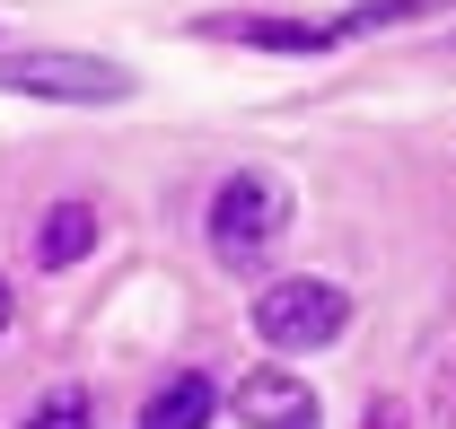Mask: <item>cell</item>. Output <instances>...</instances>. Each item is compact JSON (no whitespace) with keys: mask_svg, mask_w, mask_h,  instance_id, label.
Masks as SVG:
<instances>
[{"mask_svg":"<svg viewBox=\"0 0 456 429\" xmlns=\"http://www.w3.org/2000/svg\"><path fill=\"white\" fill-rule=\"evenodd\" d=\"M211 255H220L228 271H246V263H264L273 255V237L289 228V184L281 175H264V166H246V175H228L220 193H211Z\"/></svg>","mask_w":456,"mask_h":429,"instance_id":"6da1fadb","label":"cell"},{"mask_svg":"<svg viewBox=\"0 0 456 429\" xmlns=\"http://www.w3.org/2000/svg\"><path fill=\"white\" fill-rule=\"evenodd\" d=\"M0 97H36V106H114L132 97V70L123 61H97V53H0Z\"/></svg>","mask_w":456,"mask_h":429,"instance_id":"7a4b0ae2","label":"cell"},{"mask_svg":"<svg viewBox=\"0 0 456 429\" xmlns=\"http://www.w3.org/2000/svg\"><path fill=\"white\" fill-rule=\"evenodd\" d=\"M342 324H351V298H342L334 280H273L264 298H255V333L273 342V351H325L342 342Z\"/></svg>","mask_w":456,"mask_h":429,"instance_id":"3957f363","label":"cell"},{"mask_svg":"<svg viewBox=\"0 0 456 429\" xmlns=\"http://www.w3.org/2000/svg\"><path fill=\"white\" fill-rule=\"evenodd\" d=\"M246 429H316V385H298L289 368H246L228 385Z\"/></svg>","mask_w":456,"mask_h":429,"instance_id":"277c9868","label":"cell"},{"mask_svg":"<svg viewBox=\"0 0 456 429\" xmlns=\"http://www.w3.org/2000/svg\"><path fill=\"white\" fill-rule=\"evenodd\" d=\"M193 36H220V45H255V53H298V61L334 53V36H325V27H307V18H202Z\"/></svg>","mask_w":456,"mask_h":429,"instance_id":"5b68a950","label":"cell"},{"mask_svg":"<svg viewBox=\"0 0 456 429\" xmlns=\"http://www.w3.org/2000/svg\"><path fill=\"white\" fill-rule=\"evenodd\" d=\"M211 412H220V385L211 376H167L150 403H141V429H211Z\"/></svg>","mask_w":456,"mask_h":429,"instance_id":"8992f818","label":"cell"},{"mask_svg":"<svg viewBox=\"0 0 456 429\" xmlns=\"http://www.w3.org/2000/svg\"><path fill=\"white\" fill-rule=\"evenodd\" d=\"M88 246H97V202H53L45 228H36V263H45V271H70Z\"/></svg>","mask_w":456,"mask_h":429,"instance_id":"52a82bcc","label":"cell"},{"mask_svg":"<svg viewBox=\"0 0 456 429\" xmlns=\"http://www.w3.org/2000/svg\"><path fill=\"white\" fill-rule=\"evenodd\" d=\"M430 9H439V0H360V9H342L325 36L351 45V36H369V27H403V18H430Z\"/></svg>","mask_w":456,"mask_h":429,"instance_id":"ba28073f","label":"cell"},{"mask_svg":"<svg viewBox=\"0 0 456 429\" xmlns=\"http://www.w3.org/2000/svg\"><path fill=\"white\" fill-rule=\"evenodd\" d=\"M18 429H97V403H88V385H53Z\"/></svg>","mask_w":456,"mask_h":429,"instance_id":"9c48e42d","label":"cell"},{"mask_svg":"<svg viewBox=\"0 0 456 429\" xmlns=\"http://www.w3.org/2000/svg\"><path fill=\"white\" fill-rule=\"evenodd\" d=\"M360 429H412V421H403V403H369V412H360Z\"/></svg>","mask_w":456,"mask_h":429,"instance_id":"30bf717a","label":"cell"},{"mask_svg":"<svg viewBox=\"0 0 456 429\" xmlns=\"http://www.w3.org/2000/svg\"><path fill=\"white\" fill-rule=\"evenodd\" d=\"M0 333H9V280H0Z\"/></svg>","mask_w":456,"mask_h":429,"instance_id":"8fae6325","label":"cell"}]
</instances>
